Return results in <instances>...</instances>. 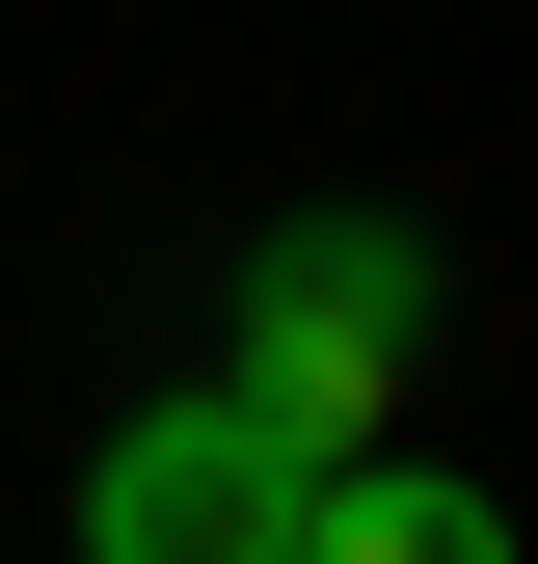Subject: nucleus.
Returning a JSON list of instances; mask_svg holds the SVG:
<instances>
[{"label":"nucleus","mask_w":538,"mask_h":564,"mask_svg":"<svg viewBox=\"0 0 538 564\" xmlns=\"http://www.w3.org/2000/svg\"><path fill=\"white\" fill-rule=\"evenodd\" d=\"M431 242H404V216H269L243 242V349H216V403H243V431L269 457H377L404 431V377H431Z\"/></svg>","instance_id":"f257e3e1"},{"label":"nucleus","mask_w":538,"mask_h":564,"mask_svg":"<svg viewBox=\"0 0 538 564\" xmlns=\"http://www.w3.org/2000/svg\"><path fill=\"white\" fill-rule=\"evenodd\" d=\"M297 511H323V457H269L216 377L82 457V564H297Z\"/></svg>","instance_id":"f03ea898"},{"label":"nucleus","mask_w":538,"mask_h":564,"mask_svg":"<svg viewBox=\"0 0 538 564\" xmlns=\"http://www.w3.org/2000/svg\"><path fill=\"white\" fill-rule=\"evenodd\" d=\"M297 564H512V511L458 457H323V511H297Z\"/></svg>","instance_id":"7ed1b4c3"}]
</instances>
